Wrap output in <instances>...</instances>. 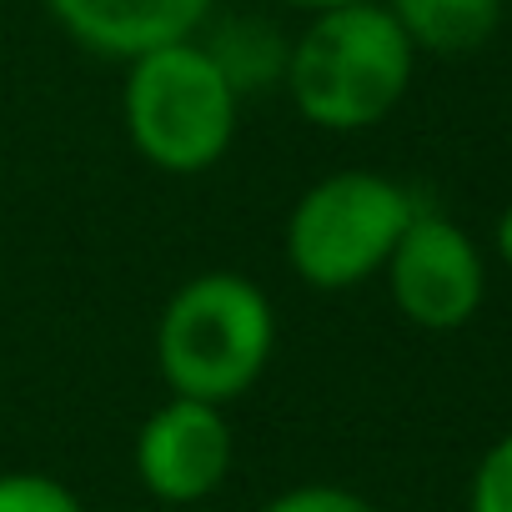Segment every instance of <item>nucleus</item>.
<instances>
[{
    "mask_svg": "<svg viewBox=\"0 0 512 512\" xmlns=\"http://www.w3.org/2000/svg\"><path fill=\"white\" fill-rule=\"evenodd\" d=\"M417 71V51L392 21L382 0L322 11L312 26L292 41L282 86L297 106V116L317 131H372L382 126Z\"/></svg>",
    "mask_w": 512,
    "mask_h": 512,
    "instance_id": "1",
    "label": "nucleus"
},
{
    "mask_svg": "<svg viewBox=\"0 0 512 512\" xmlns=\"http://www.w3.org/2000/svg\"><path fill=\"white\" fill-rule=\"evenodd\" d=\"M277 352L267 292L241 272H196L156 322V367L171 397L226 407L262 382Z\"/></svg>",
    "mask_w": 512,
    "mask_h": 512,
    "instance_id": "2",
    "label": "nucleus"
},
{
    "mask_svg": "<svg viewBox=\"0 0 512 512\" xmlns=\"http://www.w3.org/2000/svg\"><path fill=\"white\" fill-rule=\"evenodd\" d=\"M236 111V86L196 36L126 61V136L141 151V161H151L166 176L211 171L236 141Z\"/></svg>",
    "mask_w": 512,
    "mask_h": 512,
    "instance_id": "3",
    "label": "nucleus"
},
{
    "mask_svg": "<svg viewBox=\"0 0 512 512\" xmlns=\"http://www.w3.org/2000/svg\"><path fill=\"white\" fill-rule=\"evenodd\" d=\"M422 206L382 171H332L287 216V262L317 292L372 282Z\"/></svg>",
    "mask_w": 512,
    "mask_h": 512,
    "instance_id": "4",
    "label": "nucleus"
},
{
    "mask_svg": "<svg viewBox=\"0 0 512 512\" xmlns=\"http://www.w3.org/2000/svg\"><path fill=\"white\" fill-rule=\"evenodd\" d=\"M382 277L397 312L422 332L467 327L487 297V267H482L477 241L437 211H417L407 221Z\"/></svg>",
    "mask_w": 512,
    "mask_h": 512,
    "instance_id": "5",
    "label": "nucleus"
},
{
    "mask_svg": "<svg viewBox=\"0 0 512 512\" xmlns=\"http://www.w3.org/2000/svg\"><path fill=\"white\" fill-rule=\"evenodd\" d=\"M236 462V437L226 407L166 397L136 432V477L161 502L211 497Z\"/></svg>",
    "mask_w": 512,
    "mask_h": 512,
    "instance_id": "6",
    "label": "nucleus"
},
{
    "mask_svg": "<svg viewBox=\"0 0 512 512\" xmlns=\"http://www.w3.org/2000/svg\"><path fill=\"white\" fill-rule=\"evenodd\" d=\"M216 0H46L56 26L106 61H136L156 46L191 41Z\"/></svg>",
    "mask_w": 512,
    "mask_h": 512,
    "instance_id": "7",
    "label": "nucleus"
},
{
    "mask_svg": "<svg viewBox=\"0 0 512 512\" xmlns=\"http://www.w3.org/2000/svg\"><path fill=\"white\" fill-rule=\"evenodd\" d=\"M387 11L427 56H472L502 26V0H387Z\"/></svg>",
    "mask_w": 512,
    "mask_h": 512,
    "instance_id": "8",
    "label": "nucleus"
},
{
    "mask_svg": "<svg viewBox=\"0 0 512 512\" xmlns=\"http://www.w3.org/2000/svg\"><path fill=\"white\" fill-rule=\"evenodd\" d=\"M201 46H206L211 61L226 71V81L236 86V96L282 81L287 51H292V46H282V36H277L272 26H262V21H236V26H226L216 41H201Z\"/></svg>",
    "mask_w": 512,
    "mask_h": 512,
    "instance_id": "9",
    "label": "nucleus"
},
{
    "mask_svg": "<svg viewBox=\"0 0 512 512\" xmlns=\"http://www.w3.org/2000/svg\"><path fill=\"white\" fill-rule=\"evenodd\" d=\"M0 512H86L81 497L51 472H0Z\"/></svg>",
    "mask_w": 512,
    "mask_h": 512,
    "instance_id": "10",
    "label": "nucleus"
},
{
    "mask_svg": "<svg viewBox=\"0 0 512 512\" xmlns=\"http://www.w3.org/2000/svg\"><path fill=\"white\" fill-rule=\"evenodd\" d=\"M467 512H512V432L482 452L467 487Z\"/></svg>",
    "mask_w": 512,
    "mask_h": 512,
    "instance_id": "11",
    "label": "nucleus"
},
{
    "mask_svg": "<svg viewBox=\"0 0 512 512\" xmlns=\"http://www.w3.org/2000/svg\"><path fill=\"white\" fill-rule=\"evenodd\" d=\"M262 512H377L367 497H357L352 487H332V482H302L277 492Z\"/></svg>",
    "mask_w": 512,
    "mask_h": 512,
    "instance_id": "12",
    "label": "nucleus"
},
{
    "mask_svg": "<svg viewBox=\"0 0 512 512\" xmlns=\"http://www.w3.org/2000/svg\"><path fill=\"white\" fill-rule=\"evenodd\" d=\"M497 256H502L507 272H512V201H507L502 216H497Z\"/></svg>",
    "mask_w": 512,
    "mask_h": 512,
    "instance_id": "13",
    "label": "nucleus"
},
{
    "mask_svg": "<svg viewBox=\"0 0 512 512\" xmlns=\"http://www.w3.org/2000/svg\"><path fill=\"white\" fill-rule=\"evenodd\" d=\"M287 6H297V11H312V16H322V11H342V6H362V0H287Z\"/></svg>",
    "mask_w": 512,
    "mask_h": 512,
    "instance_id": "14",
    "label": "nucleus"
}]
</instances>
